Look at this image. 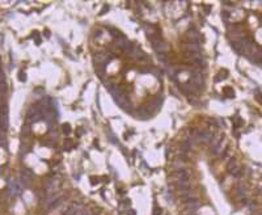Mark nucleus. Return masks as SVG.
<instances>
[{"label":"nucleus","instance_id":"nucleus-2","mask_svg":"<svg viewBox=\"0 0 262 215\" xmlns=\"http://www.w3.org/2000/svg\"><path fill=\"white\" fill-rule=\"evenodd\" d=\"M176 176H177V179L181 182H186L189 180V173H188V171H185V169H178L176 172Z\"/></svg>","mask_w":262,"mask_h":215},{"label":"nucleus","instance_id":"nucleus-7","mask_svg":"<svg viewBox=\"0 0 262 215\" xmlns=\"http://www.w3.org/2000/svg\"><path fill=\"white\" fill-rule=\"evenodd\" d=\"M227 75H228V72H227L226 70H222V72L216 76V82H219V80H224V78H226Z\"/></svg>","mask_w":262,"mask_h":215},{"label":"nucleus","instance_id":"nucleus-5","mask_svg":"<svg viewBox=\"0 0 262 215\" xmlns=\"http://www.w3.org/2000/svg\"><path fill=\"white\" fill-rule=\"evenodd\" d=\"M177 189L180 190V192H189V190H190V186L185 182H180V184H177Z\"/></svg>","mask_w":262,"mask_h":215},{"label":"nucleus","instance_id":"nucleus-4","mask_svg":"<svg viewBox=\"0 0 262 215\" xmlns=\"http://www.w3.org/2000/svg\"><path fill=\"white\" fill-rule=\"evenodd\" d=\"M185 50H186V51H199V45H198V43L186 42L185 43Z\"/></svg>","mask_w":262,"mask_h":215},{"label":"nucleus","instance_id":"nucleus-10","mask_svg":"<svg viewBox=\"0 0 262 215\" xmlns=\"http://www.w3.org/2000/svg\"><path fill=\"white\" fill-rule=\"evenodd\" d=\"M63 130H64L66 134L70 133V131H71V127H70V125H68V123H64V125H63Z\"/></svg>","mask_w":262,"mask_h":215},{"label":"nucleus","instance_id":"nucleus-1","mask_svg":"<svg viewBox=\"0 0 262 215\" xmlns=\"http://www.w3.org/2000/svg\"><path fill=\"white\" fill-rule=\"evenodd\" d=\"M151 42H152L153 49L157 51V54H160V52L165 54L168 46H166V43H165L164 41H161V39H159V38H151Z\"/></svg>","mask_w":262,"mask_h":215},{"label":"nucleus","instance_id":"nucleus-3","mask_svg":"<svg viewBox=\"0 0 262 215\" xmlns=\"http://www.w3.org/2000/svg\"><path fill=\"white\" fill-rule=\"evenodd\" d=\"M60 202H62V198H60V197H56V198H54L52 201H50V202H49L47 210H49V211H50V210H55L59 205H60Z\"/></svg>","mask_w":262,"mask_h":215},{"label":"nucleus","instance_id":"nucleus-12","mask_svg":"<svg viewBox=\"0 0 262 215\" xmlns=\"http://www.w3.org/2000/svg\"><path fill=\"white\" fill-rule=\"evenodd\" d=\"M129 215H135V211L134 210H129Z\"/></svg>","mask_w":262,"mask_h":215},{"label":"nucleus","instance_id":"nucleus-6","mask_svg":"<svg viewBox=\"0 0 262 215\" xmlns=\"http://www.w3.org/2000/svg\"><path fill=\"white\" fill-rule=\"evenodd\" d=\"M227 168H228V171H231V172H235V171H236V163H235V160H231L229 161V164H228V167H227Z\"/></svg>","mask_w":262,"mask_h":215},{"label":"nucleus","instance_id":"nucleus-11","mask_svg":"<svg viewBox=\"0 0 262 215\" xmlns=\"http://www.w3.org/2000/svg\"><path fill=\"white\" fill-rule=\"evenodd\" d=\"M161 212V209H155L153 210V215H157V214H160Z\"/></svg>","mask_w":262,"mask_h":215},{"label":"nucleus","instance_id":"nucleus-9","mask_svg":"<svg viewBox=\"0 0 262 215\" xmlns=\"http://www.w3.org/2000/svg\"><path fill=\"white\" fill-rule=\"evenodd\" d=\"M224 93H226L227 97H233V96H235V93H233V91L231 88H226L224 89Z\"/></svg>","mask_w":262,"mask_h":215},{"label":"nucleus","instance_id":"nucleus-8","mask_svg":"<svg viewBox=\"0 0 262 215\" xmlns=\"http://www.w3.org/2000/svg\"><path fill=\"white\" fill-rule=\"evenodd\" d=\"M236 194H237V197H245V189L244 188H237V190H236Z\"/></svg>","mask_w":262,"mask_h":215}]
</instances>
